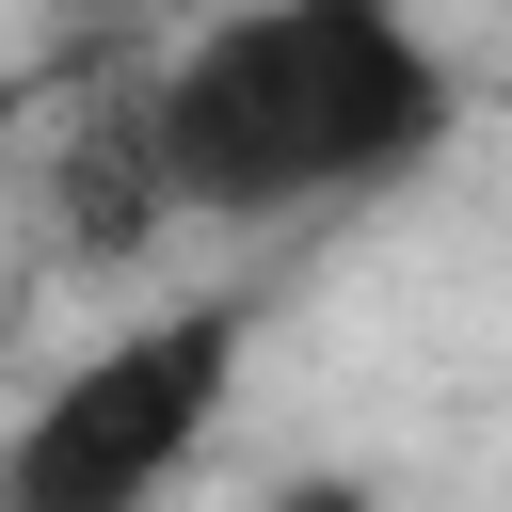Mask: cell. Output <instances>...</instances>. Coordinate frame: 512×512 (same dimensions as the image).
Masks as SVG:
<instances>
[{
  "label": "cell",
  "instance_id": "1",
  "mask_svg": "<svg viewBox=\"0 0 512 512\" xmlns=\"http://www.w3.org/2000/svg\"><path fill=\"white\" fill-rule=\"evenodd\" d=\"M448 128H464V64L416 32V0H224L144 80L176 224H304L400 192L448 160Z\"/></svg>",
  "mask_w": 512,
  "mask_h": 512
},
{
  "label": "cell",
  "instance_id": "2",
  "mask_svg": "<svg viewBox=\"0 0 512 512\" xmlns=\"http://www.w3.org/2000/svg\"><path fill=\"white\" fill-rule=\"evenodd\" d=\"M240 352H256V304H240V288H192V304L128 320L112 352H80V368L0 432V512H160V496L208 464Z\"/></svg>",
  "mask_w": 512,
  "mask_h": 512
},
{
  "label": "cell",
  "instance_id": "3",
  "mask_svg": "<svg viewBox=\"0 0 512 512\" xmlns=\"http://www.w3.org/2000/svg\"><path fill=\"white\" fill-rule=\"evenodd\" d=\"M272 512H384V496H368V480H288Z\"/></svg>",
  "mask_w": 512,
  "mask_h": 512
},
{
  "label": "cell",
  "instance_id": "4",
  "mask_svg": "<svg viewBox=\"0 0 512 512\" xmlns=\"http://www.w3.org/2000/svg\"><path fill=\"white\" fill-rule=\"evenodd\" d=\"M0 144H16V80H0Z\"/></svg>",
  "mask_w": 512,
  "mask_h": 512
}]
</instances>
